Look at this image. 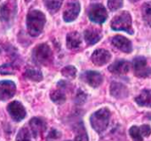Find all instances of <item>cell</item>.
<instances>
[{"instance_id":"obj_14","label":"cell","mask_w":151,"mask_h":141,"mask_svg":"<svg viewBox=\"0 0 151 141\" xmlns=\"http://www.w3.org/2000/svg\"><path fill=\"white\" fill-rule=\"evenodd\" d=\"M109 70L115 75H125L130 70V63L124 59H119L111 64Z\"/></svg>"},{"instance_id":"obj_16","label":"cell","mask_w":151,"mask_h":141,"mask_svg":"<svg viewBox=\"0 0 151 141\" xmlns=\"http://www.w3.org/2000/svg\"><path fill=\"white\" fill-rule=\"evenodd\" d=\"M29 129L31 130V132L33 133L34 137L37 138L38 136H40L41 134H43L45 130H46V123L44 120L37 118V117H34L29 121Z\"/></svg>"},{"instance_id":"obj_9","label":"cell","mask_w":151,"mask_h":141,"mask_svg":"<svg viewBox=\"0 0 151 141\" xmlns=\"http://www.w3.org/2000/svg\"><path fill=\"white\" fill-rule=\"evenodd\" d=\"M7 111L13 120L15 122H21L26 117L27 112L23 105L19 101H13L7 107Z\"/></svg>"},{"instance_id":"obj_35","label":"cell","mask_w":151,"mask_h":141,"mask_svg":"<svg viewBox=\"0 0 151 141\" xmlns=\"http://www.w3.org/2000/svg\"><path fill=\"white\" fill-rule=\"evenodd\" d=\"M47 141H53V140H51V139H47Z\"/></svg>"},{"instance_id":"obj_8","label":"cell","mask_w":151,"mask_h":141,"mask_svg":"<svg viewBox=\"0 0 151 141\" xmlns=\"http://www.w3.org/2000/svg\"><path fill=\"white\" fill-rule=\"evenodd\" d=\"M80 13V3L78 0H70L66 5L63 12V20L66 22L74 21Z\"/></svg>"},{"instance_id":"obj_25","label":"cell","mask_w":151,"mask_h":141,"mask_svg":"<svg viewBox=\"0 0 151 141\" xmlns=\"http://www.w3.org/2000/svg\"><path fill=\"white\" fill-rule=\"evenodd\" d=\"M129 134L133 141H143V135L139 127L132 126L129 130Z\"/></svg>"},{"instance_id":"obj_34","label":"cell","mask_w":151,"mask_h":141,"mask_svg":"<svg viewBox=\"0 0 151 141\" xmlns=\"http://www.w3.org/2000/svg\"><path fill=\"white\" fill-rule=\"evenodd\" d=\"M30 1H31V0H25V2H26V3H29V2H30Z\"/></svg>"},{"instance_id":"obj_2","label":"cell","mask_w":151,"mask_h":141,"mask_svg":"<svg viewBox=\"0 0 151 141\" xmlns=\"http://www.w3.org/2000/svg\"><path fill=\"white\" fill-rule=\"evenodd\" d=\"M110 115V111L107 107L101 108L94 112L90 117V122L94 130L99 133L103 132L109 126Z\"/></svg>"},{"instance_id":"obj_7","label":"cell","mask_w":151,"mask_h":141,"mask_svg":"<svg viewBox=\"0 0 151 141\" xmlns=\"http://www.w3.org/2000/svg\"><path fill=\"white\" fill-rule=\"evenodd\" d=\"M134 74L136 77L140 78H146L151 76V67L147 64V59L143 56L136 57L132 62Z\"/></svg>"},{"instance_id":"obj_13","label":"cell","mask_w":151,"mask_h":141,"mask_svg":"<svg viewBox=\"0 0 151 141\" xmlns=\"http://www.w3.org/2000/svg\"><path fill=\"white\" fill-rule=\"evenodd\" d=\"M82 77L84 78V81L93 88L99 87L103 81L101 74L96 71H86L83 74Z\"/></svg>"},{"instance_id":"obj_20","label":"cell","mask_w":151,"mask_h":141,"mask_svg":"<svg viewBox=\"0 0 151 141\" xmlns=\"http://www.w3.org/2000/svg\"><path fill=\"white\" fill-rule=\"evenodd\" d=\"M35 138L36 137H34L30 129L27 127H23L18 132L16 137V141H34Z\"/></svg>"},{"instance_id":"obj_21","label":"cell","mask_w":151,"mask_h":141,"mask_svg":"<svg viewBox=\"0 0 151 141\" xmlns=\"http://www.w3.org/2000/svg\"><path fill=\"white\" fill-rule=\"evenodd\" d=\"M24 76L28 79H29L31 81H34V82H40L43 79V75H42L41 71L38 69H36V68H29V69H27L25 71V73H24Z\"/></svg>"},{"instance_id":"obj_4","label":"cell","mask_w":151,"mask_h":141,"mask_svg":"<svg viewBox=\"0 0 151 141\" xmlns=\"http://www.w3.org/2000/svg\"><path fill=\"white\" fill-rule=\"evenodd\" d=\"M32 59L36 64L47 66L52 61V52L46 44H41L36 46L32 52Z\"/></svg>"},{"instance_id":"obj_11","label":"cell","mask_w":151,"mask_h":141,"mask_svg":"<svg viewBox=\"0 0 151 141\" xmlns=\"http://www.w3.org/2000/svg\"><path fill=\"white\" fill-rule=\"evenodd\" d=\"M111 59V54L109 51L105 49H98L92 54L91 59L93 63L96 66H103L107 64Z\"/></svg>"},{"instance_id":"obj_24","label":"cell","mask_w":151,"mask_h":141,"mask_svg":"<svg viewBox=\"0 0 151 141\" xmlns=\"http://www.w3.org/2000/svg\"><path fill=\"white\" fill-rule=\"evenodd\" d=\"M50 98L56 104H62L66 100V96L64 92L60 90H56L52 92L50 94Z\"/></svg>"},{"instance_id":"obj_17","label":"cell","mask_w":151,"mask_h":141,"mask_svg":"<svg viewBox=\"0 0 151 141\" xmlns=\"http://www.w3.org/2000/svg\"><path fill=\"white\" fill-rule=\"evenodd\" d=\"M101 38V32L100 29L89 28L85 31V40L88 45H93Z\"/></svg>"},{"instance_id":"obj_6","label":"cell","mask_w":151,"mask_h":141,"mask_svg":"<svg viewBox=\"0 0 151 141\" xmlns=\"http://www.w3.org/2000/svg\"><path fill=\"white\" fill-rule=\"evenodd\" d=\"M88 17L91 21L97 24H102L108 18V13L101 4H94L91 6L88 10Z\"/></svg>"},{"instance_id":"obj_12","label":"cell","mask_w":151,"mask_h":141,"mask_svg":"<svg viewBox=\"0 0 151 141\" xmlns=\"http://www.w3.org/2000/svg\"><path fill=\"white\" fill-rule=\"evenodd\" d=\"M111 43L116 48H117L118 50H120L124 52L129 53V52H132V42L123 36H119V35L115 36L111 39Z\"/></svg>"},{"instance_id":"obj_31","label":"cell","mask_w":151,"mask_h":141,"mask_svg":"<svg viewBox=\"0 0 151 141\" xmlns=\"http://www.w3.org/2000/svg\"><path fill=\"white\" fill-rule=\"evenodd\" d=\"M60 137V132L58 131L57 130H54L52 129L49 134H48V137H47V139H51V140H53V139H57Z\"/></svg>"},{"instance_id":"obj_23","label":"cell","mask_w":151,"mask_h":141,"mask_svg":"<svg viewBox=\"0 0 151 141\" xmlns=\"http://www.w3.org/2000/svg\"><path fill=\"white\" fill-rule=\"evenodd\" d=\"M63 1L64 0H44V4L50 13L54 14L60 8Z\"/></svg>"},{"instance_id":"obj_33","label":"cell","mask_w":151,"mask_h":141,"mask_svg":"<svg viewBox=\"0 0 151 141\" xmlns=\"http://www.w3.org/2000/svg\"><path fill=\"white\" fill-rule=\"evenodd\" d=\"M131 2H132V3H135V2H138L139 0H130Z\"/></svg>"},{"instance_id":"obj_29","label":"cell","mask_w":151,"mask_h":141,"mask_svg":"<svg viewBox=\"0 0 151 141\" xmlns=\"http://www.w3.org/2000/svg\"><path fill=\"white\" fill-rule=\"evenodd\" d=\"M67 141H88V136L83 128L77 134V136H76V137L74 138V140H67Z\"/></svg>"},{"instance_id":"obj_10","label":"cell","mask_w":151,"mask_h":141,"mask_svg":"<svg viewBox=\"0 0 151 141\" xmlns=\"http://www.w3.org/2000/svg\"><path fill=\"white\" fill-rule=\"evenodd\" d=\"M16 92V85L12 81L0 82V100H8L14 97Z\"/></svg>"},{"instance_id":"obj_27","label":"cell","mask_w":151,"mask_h":141,"mask_svg":"<svg viewBox=\"0 0 151 141\" xmlns=\"http://www.w3.org/2000/svg\"><path fill=\"white\" fill-rule=\"evenodd\" d=\"M123 6V0H108V7L110 11L115 12Z\"/></svg>"},{"instance_id":"obj_3","label":"cell","mask_w":151,"mask_h":141,"mask_svg":"<svg viewBox=\"0 0 151 141\" xmlns=\"http://www.w3.org/2000/svg\"><path fill=\"white\" fill-rule=\"evenodd\" d=\"M111 29L115 31H124L130 35L133 34L131 14L124 11L115 16L111 21Z\"/></svg>"},{"instance_id":"obj_18","label":"cell","mask_w":151,"mask_h":141,"mask_svg":"<svg viewBox=\"0 0 151 141\" xmlns=\"http://www.w3.org/2000/svg\"><path fill=\"white\" fill-rule=\"evenodd\" d=\"M81 36L78 32H70L67 35V47L70 50L78 49L81 45Z\"/></svg>"},{"instance_id":"obj_32","label":"cell","mask_w":151,"mask_h":141,"mask_svg":"<svg viewBox=\"0 0 151 141\" xmlns=\"http://www.w3.org/2000/svg\"><path fill=\"white\" fill-rule=\"evenodd\" d=\"M139 128H140V130L142 132L143 137H148L150 135V133H151V128H150L149 125L144 124V125L140 126Z\"/></svg>"},{"instance_id":"obj_15","label":"cell","mask_w":151,"mask_h":141,"mask_svg":"<svg viewBox=\"0 0 151 141\" xmlns=\"http://www.w3.org/2000/svg\"><path fill=\"white\" fill-rule=\"evenodd\" d=\"M110 94L116 99H123L128 97L129 95V91L127 87L120 83L113 82L110 85Z\"/></svg>"},{"instance_id":"obj_1","label":"cell","mask_w":151,"mask_h":141,"mask_svg":"<svg viewBox=\"0 0 151 141\" xmlns=\"http://www.w3.org/2000/svg\"><path fill=\"white\" fill-rule=\"evenodd\" d=\"M46 19L39 10H31L27 15V29L31 37H38L45 27Z\"/></svg>"},{"instance_id":"obj_28","label":"cell","mask_w":151,"mask_h":141,"mask_svg":"<svg viewBox=\"0 0 151 141\" xmlns=\"http://www.w3.org/2000/svg\"><path fill=\"white\" fill-rule=\"evenodd\" d=\"M15 71V67L13 64H6L0 67V74L2 75H12Z\"/></svg>"},{"instance_id":"obj_19","label":"cell","mask_w":151,"mask_h":141,"mask_svg":"<svg viewBox=\"0 0 151 141\" xmlns=\"http://www.w3.org/2000/svg\"><path fill=\"white\" fill-rule=\"evenodd\" d=\"M136 103L140 107H151V90H144L135 98Z\"/></svg>"},{"instance_id":"obj_5","label":"cell","mask_w":151,"mask_h":141,"mask_svg":"<svg viewBox=\"0 0 151 141\" xmlns=\"http://www.w3.org/2000/svg\"><path fill=\"white\" fill-rule=\"evenodd\" d=\"M17 14L16 0H6L0 6V21L6 25H10Z\"/></svg>"},{"instance_id":"obj_26","label":"cell","mask_w":151,"mask_h":141,"mask_svg":"<svg viewBox=\"0 0 151 141\" xmlns=\"http://www.w3.org/2000/svg\"><path fill=\"white\" fill-rule=\"evenodd\" d=\"M61 74L69 79H74L77 76V68H76L74 66H68L65 67L62 70H61Z\"/></svg>"},{"instance_id":"obj_30","label":"cell","mask_w":151,"mask_h":141,"mask_svg":"<svg viewBox=\"0 0 151 141\" xmlns=\"http://www.w3.org/2000/svg\"><path fill=\"white\" fill-rule=\"evenodd\" d=\"M86 99V95L85 94V92H83L81 90H79L78 92L77 97H76V103L78 105H82L85 103Z\"/></svg>"},{"instance_id":"obj_22","label":"cell","mask_w":151,"mask_h":141,"mask_svg":"<svg viewBox=\"0 0 151 141\" xmlns=\"http://www.w3.org/2000/svg\"><path fill=\"white\" fill-rule=\"evenodd\" d=\"M142 19L146 25L151 27V2L145 3L141 7Z\"/></svg>"}]
</instances>
